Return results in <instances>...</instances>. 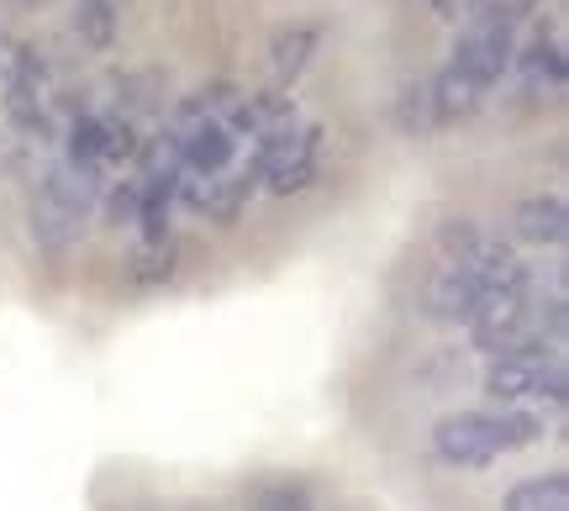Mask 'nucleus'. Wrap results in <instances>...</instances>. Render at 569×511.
<instances>
[{
	"mask_svg": "<svg viewBox=\"0 0 569 511\" xmlns=\"http://www.w3.org/2000/svg\"><path fill=\"white\" fill-rule=\"evenodd\" d=\"M517 59V11L507 0H475L465 11V27L453 38L448 63L432 74V106H438V122L453 127L475 117L486 96L501 84V74Z\"/></svg>",
	"mask_w": 569,
	"mask_h": 511,
	"instance_id": "1",
	"label": "nucleus"
},
{
	"mask_svg": "<svg viewBox=\"0 0 569 511\" xmlns=\"http://www.w3.org/2000/svg\"><path fill=\"white\" fill-rule=\"evenodd\" d=\"M528 264L511 253V243L486 238L480 227L459 217L438 232V264L422 285V311L432 322H469V311L486 301L490 290L517 285Z\"/></svg>",
	"mask_w": 569,
	"mask_h": 511,
	"instance_id": "2",
	"label": "nucleus"
},
{
	"mask_svg": "<svg viewBox=\"0 0 569 511\" xmlns=\"http://www.w3.org/2000/svg\"><path fill=\"white\" fill-rule=\"evenodd\" d=\"M549 428V417L543 411H528V407H501V411H453L443 417L432 438H427V449L438 464L448 470H486L496 464L501 453H517L538 443Z\"/></svg>",
	"mask_w": 569,
	"mask_h": 511,
	"instance_id": "3",
	"label": "nucleus"
},
{
	"mask_svg": "<svg viewBox=\"0 0 569 511\" xmlns=\"http://www.w3.org/2000/svg\"><path fill=\"white\" fill-rule=\"evenodd\" d=\"M96 206H101V174L84 164H48V174L38 180L32 190V206H27V217H32V243L42 253H69V248L80 243L84 222L96 217Z\"/></svg>",
	"mask_w": 569,
	"mask_h": 511,
	"instance_id": "4",
	"label": "nucleus"
},
{
	"mask_svg": "<svg viewBox=\"0 0 569 511\" xmlns=\"http://www.w3.org/2000/svg\"><path fill=\"white\" fill-rule=\"evenodd\" d=\"M486 395L501 407H565L569 395V359L565 348H511L486 364Z\"/></svg>",
	"mask_w": 569,
	"mask_h": 511,
	"instance_id": "5",
	"label": "nucleus"
},
{
	"mask_svg": "<svg viewBox=\"0 0 569 511\" xmlns=\"http://www.w3.org/2000/svg\"><path fill=\"white\" fill-rule=\"evenodd\" d=\"M317 159H322V127H290L280 138L253 148V169H259V184L274 190V196H290V190H306L317 180Z\"/></svg>",
	"mask_w": 569,
	"mask_h": 511,
	"instance_id": "6",
	"label": "nucleus"
},
{
	"mask_svg": "<svg viewBox=\"0 0 569 511\" xmlns=\"http://www.w3.org/2000/svg\"><path fill=\"white\" fill-rule=\"evenodd\" d=\"M6 117L17 132H32V138H48L53 132V90H48V74H42V59L32 48H17L11 63H6Z\"/></svg>",
	"mask_w": 569,
	"mask_h": 511,
	"instance_id": "7",
	"label": "nucleus"
},
{
	"mask_svg": "<svg viewBox=\"0 0 569 511\" xmlns=\"http://www.w3.org/2000/svg\"><path fill=\"white\" fill-rule=\"evenodd\" d=\"M253 190H259V169L248 153V164H232L222 174H180L174 201H184L206 222H238V211L253 201Z\"/></svg>",
	"mask_w": 569,
	"mask_h": 511,
	"instance_id": "8",
	"label": "nucleus"
},
{
	"mask_svg": "<svg viewBox=\"0 0 569 511\" xmlns=\"http://www.w3.org/2000/svg\"><path fill=\"white\" fill-rule=\"evenodd\" d=\"M511 232H517L528 248H565V238H569L565 196H528V201H517Z\"/></svg>",
	"mask_w": 569,
	"mask_h": 511,
	"instance_id": "9",
	"label": "nucleus"
},
{
	"mask_svg": "<svg viewBox=\"0 0 569 511\" xmlns=\"http://www.w3.org/2000/svg\"><path fill=\"white\" fill-rule=\"evenodd\" d=\"M317 42H322V27H317V21H290V27H280V32L269 38V74H274V84L301 80L311 53H317Z\"/></svg>",
	"mask_w": 569,
	"mask_h": 511,
	"instance_id": "10",
	"label": "nucleus"
},
{
	"mask_svg": "<svg viewBox=\"0 0 569 511\" xmlns=\"http://www.w3.org/2000/svg\"><path fill=\"white\" fill-rule=\"evenodd\" d=\"M511 63L522 69V90H528L532 101H543V96H559V90H565V42L559 38H543V32H538V38H532Z\"/></svg>",
	"mask_w": 569,
	"mask_h": 511,
	"instance_id": "11",
	"label": "nucleus"
},
{
	"mask_svg": "<svg viewBox=\"0 0 569 511\" xmlns=\"http://www.w3.org/2000/svg\"><path fill=\"white\" fill-rule=\"evenodd\" d=\"M501 511H569V474L543 470V474H532V480H517L501 495Z\"/></svg>",
	"mask_w": 569,
	"mask_h": 511,
	"instance_id": "12",
	"label": "nucleus"
},
{
	"mask_svg": "<svg viewBox=\"0 0 569 511\" xmlns=\"http://www.w3.org/2000/svg\"><path fill=\"white\" fill-rule=\"evenodd\" d=\"M396 127H401L407 138H432V132L443 127L438 122V106H432V74L401 84V96H396Z\"/></svg>",
	"mask_w": 569,
	"mask_h": 511,
	"instance_id": "13",
	"label": "nucleus"
},
{
	"mask_svg": "<svg viewBox=\"0 0 569 511\" xmlns=\"http://www.w3.org/2000/svg\"><path fill=\"white\" fill-rule=\"evenodd\" d=\"M117 27H122V0H74V32L96 53H106L117 42Z\"/></svg>",
	"mask_w": 569,
	"mask_h": 511,
	"instance_id": "14",
	"label": "nucleus"
},
{
	"mask_svg": "<svg viewBox=\"0 0 569 511\" xmlns=\"http://www.w3.org/2000/svg\"><path fill=\"white\" fill-rule=\"evenodd\" d=\"M248 511H311L301 485H264V491L248 501Z\"/></svg>",
	"mask_w": 569,
	"mask_h": 511,
	"instance_id": "15",
	"label": "nucleus"
},
{
	"mask_svg": "<svg viewBox=\"0 0 569 511\" xmlns=\"http://www.w3.org/2000/svg\"><path fill=\"white\" fill-rule=\"evenodd\" d=\"M432 6H438V17L453 21V17H465V11L475 6V0H432Z\"/></svg>",
	"mask_w": 569,
	"mask_h": 511,
	"instance_id": "16",
	"label": "nucleus"
},
{
	"mask_svg": "<svg viewBox=\"0 0 569 511\" xmlns=\"http://www.w3.org/2000/svg\"><path fill=\"white\" fill-rule=\"evenodd\" d=\"M21 6H42V0H21Z\"/></svg>",
	"mask_w": 569,
	"mask_h": 511,
	"instance_id": "17",
	"label": "nucleus"
}]
</instances>
